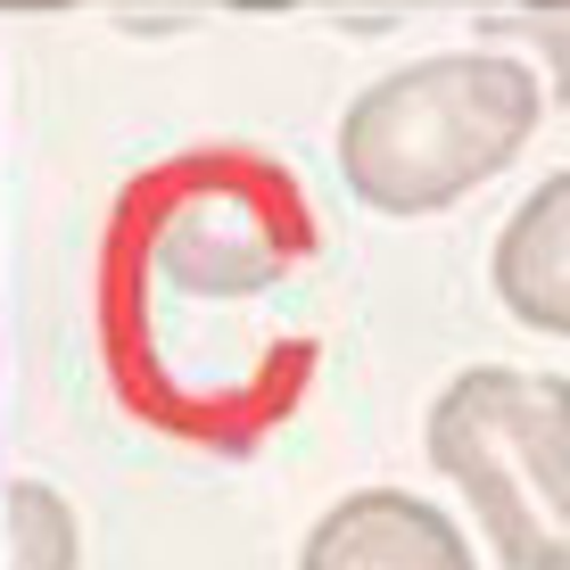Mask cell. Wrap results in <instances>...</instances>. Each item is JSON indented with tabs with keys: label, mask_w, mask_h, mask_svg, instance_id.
<instances>
[{
	"label": "cell",
	"mask_w": 570,
	"mask_h": 570,
	"mask_svg": "<svg viewBox=\"0 0 570 570\" xmlns=\"http://www.w3.org/2000/svg\"><path fill=\"white\" fill-rule=\"evenodd\" d=\"M314 265V207L282 157L207 141L141 183L100 240L108 372L149 422L190 439H257L314 372L306 331H273L265 306Z\"/></svg>",
	"instance_id": "1"
},
{
	"label": "cell",
	"mask_w": 570,
	"mask_h": 570,
	"mask_svg": "<svg viewBox=\"0 0 570 570\" xmlns=\"http://www.w3.org/2000/svg\"><path fill=\"white\" fill-rule=\"evenodd\" d=\"M538 108L546 91L521 58H422L340 116V174L381 215L455 207L521 157Z\"/></svg>",
	"instance_id": "2"
},
{
	"label": "cell",
	"mask_w": 570,
	"mask_h": 570,
	"mask_svg": "<svg viewBox=\"0 0 570 570\" xmlns=\"http://www.w3.org/2000/svg\"><path fill=\"white\" fill-rule=\"evenodd\" d=\"M430 463L504 570H570V381L471 364L430 405Z\"/></svg>",
	"instance_id": "3"
},
{
	"label": "cell",
	"mask_w": 570,
	"mask_h": 570,
	"mask_svg": "<svg viewBox=\"0 0 570 570\" xmlns=\"http://www.w3.org/2000/svg\"><path fill=\"white\" fill-rule=\"evenodd\" d=\"M298 570H471V546L439 504L405 497V488H364L314 521Z\"/></svg>",
	"instance_id": "4"
},
{
	"label": "cell",
	"mask_w": 570,
	"mask_h": 570,
	"mask_svg": "<svg viewBox=\"0 0 570 570\" xmlns=\"http://www.w3.org/2000/svg\"><path fill=\"white\" fill-rule=\"evenodd\" d=\"M497 298L546 340H570V174L529 190V207L497 232Z\"/></svg>",
	"instance_id": "5"
},
{
	"label": "cell",
	"mask_w": 570,
	"mask_h": 570,
	"mask_svg": "<svg viewBox=\"0 0 570 570\" xmlns=\"http://www.w3.org/2000/svg\"><path fill=\"white\" fill-rule=\"evenodd\" d=\"M9 570H75V513L42 480H9Z\"/></svg>",
	"instance_id": "6"
},
{
	"label": "cell",
	"mask_w": 570,
	"mask_h": 570,
	"mask_svg": "<svg viewBox=\"0 0 570 570\" xmlns=\"http://www.w3.org/2000/svg\"><path fill=\"white\" fill-rule=\"evenodd\" d=\"M50 9H67V0H0V17H50Z\"/></svg>",
	"instance_id": "7"
},
{
	"label": "cell",
	"mask_w": 570,
	"mask_h": 570,
	"mask_svg": "<svg viewBox=\"0 0 570 570\" xmlns=\"http://www.w3.org/2000/svg\"><path fill=\"white\" fill-rule=\"evenodd\" d=\"M529 9H570V0H529Z\"/></svg>",
	"instance_id": "8"
}]
</instances>
